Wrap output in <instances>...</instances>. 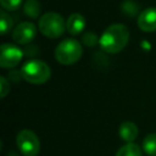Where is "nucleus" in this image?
<instances>
[{"mask_svg": "<svg viewBox=\"0 0 156 156\" xmlns=\"http://www.w3.org/2000/svg\"><path fill=\"white\" fill-rule=\"evenodd\" d=\"M83 54L82 45L76 39H63L55 49V58L62 65L76 63Z\"/></svg>", "mask_w": 156, "mask_h": 156, "instance_id": "7ed1b4c3", "label": "nucleus"}, {"mask_svg": "<svg viewBox=\"0 0 156 156\" xmlns=\"http://www.w3.org/2000/svg\"><path fill=\"white\" fill-rule=\"evenodd\" d=\"M23 57V51L12 44H2L0 46V66L2 68L16 67Z\"/></svg>", "mask_w": 156, "mask_h": 156, "instance_id": "423d86ee", "label": "nucleus"}, {"mask_svg": "<svg viewBox=\"0 0 156 156\" xmlns=\"http://www.w3.org/2000/svg\"><path fill=\"white\" fill-rule=\"evenodd\" d=\"M99 39L98 37L93 33V32H88L83 35V43L87 45V46H94L95 44H98Z\"/></svg>", "mask_w": 156, "mask_h": 156, "instance_id": "dca6fc26", "label": "nucleus"}, {"mask_svg": "<svg viewBox=\"0 0 156 156\" xmlns=\"http://www.w3.org/2000/svg\"><path fill=\"white\" fill-rule=\"evenodd\" d=\"M143 150L149 156H156V133H151L144 138Z\"/></svg>", "mask_w": 156, "mask_h": 156, "instance_id": "f8f14e48", "label": "nucleus"}, {"mask_svg": "<svg viewBox=\"0 0 156 156\" xmlns=\"http://www.w3.org/2000/svg\"><path fill=\"white\" fill-rule=\"evenodd\" d=\"M0 16H1V20H0V30H1V34H6L11 29V27H12V20H11V17L5 11H1L0 12Z\"/></svg>", "mask_w": 156, "mask_h": 156, "instance_id": "4468645a", "label": "nucleus"}, {"mask_svg": "<svg viewBox=\"0 0 156 156\" xmlns=\"http://www.w3.org/2000/svg\"><path fill=\"white\" fill-rule=\"evenodd\" d=\"M118 134L122 140L127 143H133L135 138L138 136V127L133 122H123L118 128Z\"/></svg>", "mask_w": 156, "mask_h": 156, "instance_id": "9d476101", "label": "nucleus"}, {"mask_svg": "<svg viewBox=\"0 0 156 156\" xmlns=\"http://www.w3.org/2000/svg\"><path fill=\"white\" fill-rule=\"evenodd\" d=\"M138 27L143 32L156 30V7H147L138 16Z\"/></svg>", "mask_w": 156, "mask_h": 156, "instance_id": "6e6552de", "label": "nucleus"}, {"mask_svg": "<svg viewBox=\"0 0 156 156\" xmlns=\"http://www.w3.org/2000/svg\"><path fill=\"white\" fill-rule=\"evenodd\" d=\"M116 156H143V151L139 145L134 143H127L118 149Z\"/></svg>", "mask_w": 156, "mask_h": 156, "instance_id": "9b49d317", "label": "nucleus"}, {"mask_svg": "<svg viewBox=\"0 0 156 156\" xmlns=\"http://www.w3.org/2000/svg\"><path fill=\"white\" fill-rule=\"evenodd\" d=\"M37 34V27L32 22L20 23L12 32V38L17 44H28L30 43Z\"/></svg>", "mask_w": 156, "mask_h": 156, "instance_id": "0eeeda50", "label": "nucleus"}, {"mask_svg": "<svg viewBox=\"0 0 156 156\" xmlns=\"http://www.w3.org/2000/svg\"><path fill=\"white\" fill-rule=\"evenodd\" d=\"M0 84H1V87H0V96H1V99H4L7 95V93L10 91V84H9V82L6 80L5 77H0Z\"/></svg>", "mask_w": 156, "mask_h": 156, "instance_id": "f3484780", "label": "nucleus"}, {"mask_svg": "<svg viewBox=\"0 0 156 156\" xmlns=\"http://www.w3.org/2000/svg\"><path fill=\"white\" fill-rule=\"evenodd\" d=\"M23 11L26 13V16L30 17V18H38L39 13H40V4L37 0H27L24 6H23Z\"/></svg>", "mask_w": 156, "mask_h": 156, "instance_id": "ddd939ff", "label": "nucleus"}, {"mask_svg": "<svg viewBox=\"0 0 156 156\" xmlns=\"http://www.w3.org/2000/svg\"><path fill=\"white\" fill-rule=\"evenodd\" d=\"M1 6L7 11H15L22 4V0H0Z\"/></svg>", "mask_w": 156, "mask_h": 156, "instance_id": "2eb2a0df", "label": "nucleus"}, {"mask_svg": "<svg viewBox=\"0 0 156 156\" xmlns=\"http://www.w3.org/2000/svg\"><path fill=\"white\" fill-rule=\"evenodd\" d=\"M66 28L72 35H78L85 28V18L80 13H72L66 22Z\"/></svg>", "mask_w": 156, "mask_h": 156, "instance_id": "1a4fd4ad", "label": "nucleus"}, {"mask_svg": "<svg viewBox=\"0 0 156 156\" xmlns=\"http://www.w3.org/2000/svg\"><path fill=\"white\" fill-rule=\"evenodd\" d=\"M65 29L67 28L62 16L56 12L44 13L39 18V30L48 38H58L65 33Z\"/></svg>", "mask_w": 156, "mask_h": 156, "instance_id": "20e7f679", "label": "nucleus"}, {"mask_svg": "<svg viewBox=\"0 0 156 156\" xmlns=\"http://www.w3.org/2000/svg\"><path fill=\"white\" fill-rule=\"evenodd\" d=\"M16 144L23 156H37L40 151L39 138L29 129H23L17 134Z\"/></svg>", "mask_w": 156, "mask_h": 156, "instance_id": "39448f33", "label": "nucleus"}, {"mask_svg": "<svg viewBox=\"0 0 156 156\" xmlns=\"http://www.w3.org/2000/svg\"><path fill=\"white\" fill-rule=\"evenodd\" d=\"M50 74V67L41 60H30L21 69L22 78L30 84H43L49 80Z\"/></svg>", "mask_w": 156, "mask_h": 156, "instance_id": "f03ea898", "label": "nucleus"}, {"mask_svg": "<svg viewBox=\"0 0 156 156\" xmlns=\"http://www.w3.org/2000/svg\"><path fill=\"white\" fill-rule=\"evenodd\" d=\"M129 40V30L122 23L108 26L99 39L100 48L107 54H117L122 51Z\"/></svg>", "mask_w": 156, "mask_h": 156, "instance_id": "f257e3e1", "label": "nucleus"}]
</instances>
